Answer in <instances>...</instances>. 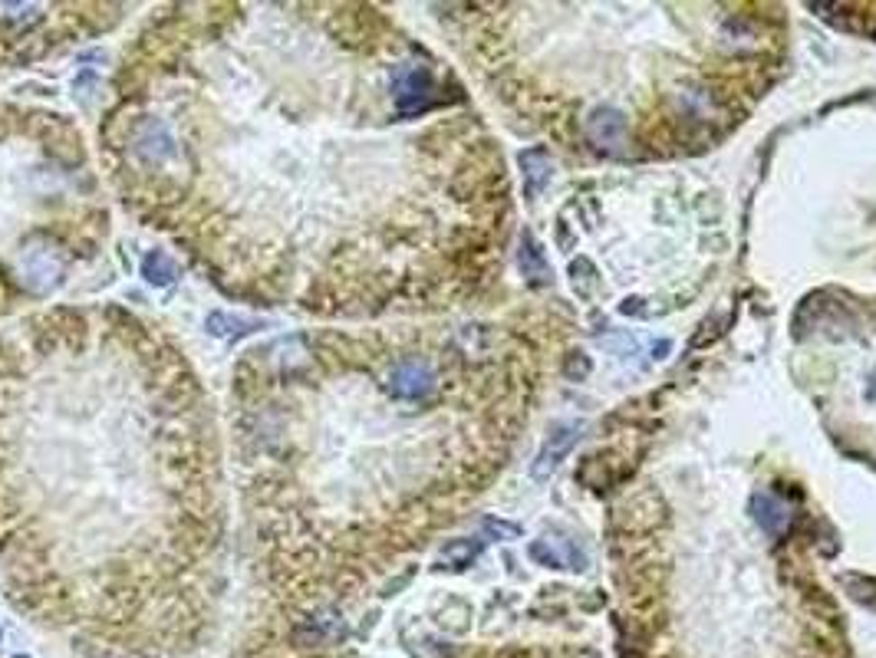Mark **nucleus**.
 I'll return each instance as SVG.
<instances>
[{"mask_svg":"<svg viewBox=\"0 0 876 658\" xmlns=\"http://www.w3.org/2000/svg\"><path fill=\"white\" fill-rule=\"evenodd\" d=\"M478 553H481L478 540H455V543H448V547L442 550V563H448L452 570H465V566L475 560Z\"/></svg>","mask_w":876,"mask_h":658,"instance_id":"1a4fd4ad","label":"nucleus"},{"mask_svg":"<svg viewBox=\"0 0 876 658\" xmlns=\"http://www.w3.org/2000/svg\"><path fill=\"white\" fill-rule=\"evenodd\" d=\"M531 557L537 563L550 566V570H560V566H570V570H583V566H587V560L580 557V550L574 547V543H567L564 553H560V550L554 553L547 540H537V543H531Z\"/></svg>","mask_w":876,"mask_h":658,"instance_id":"423d86ee","label":"nucleus"},{"mask_svg":"<svg viewBox=\"0 0 876 658\" xmlns=\"http://www.w3.org/2000/svg\"><path fill=\"white\" fill-rule=\"evenodd\" d=\"M142 277L149 283H155V287H172L175 277H178V267H175V260L168 254L152 251L149 257L142 260Z\"/></svg>","mask_w":876,"mask_h":658,"instance_id":"0eeeda50","label":"nucleus"},{"mask_svg":"<svg viewBox=\"0 0 876 658\" xmlns=\"http://www.w3.org/2000/svg\"><path fill=\"white\" fill-rule=\"evenodd\" d=\"M386 389L396 402H422L435 392V372L429 366V359L422 356H402L399 362H392L389 376H386Z\"/></svg>","mask_w":876,"mask_h":658,"instance_id":"f03ea898","label":"nucleus"},{"mask_svg":"<svg viewBox=\"0 0 876 658\" xmlns=\"http://www.w3.org/2000/svg\"><path fill=\"white\" fill-rule=\"evenodd\" d=\"M392 99L402 119L422 116L435 106V83L432 73L419 63H399L392 70Z\"/></svg>","mask_w":876,"mask_h":658,"instance_id":"f257e3e1","label":"nucleus"},{"mask_svg":"<svg viewBox=\"0 0 876 658\" xmlns=\"http://www.w3.org/2000/svg\"><path fill=\"white\" fill-rule=\"evenodd\" d=\"M521 270H524V277H537V280H547V264H544V254H541V247H537L531 237L524 234V241H521Z\"/></svg>","mask_w":876,"mask_h":658,"instance_id":"9d476101","label":"nucleus"},{"mask_svg":"<svg viewBox=\"0 0 876 658\" xmlns=\"http://www.w3.org/2000/svg\"><path fill=\"white\" fill-rule=\"evenodd\" d=\"M208 333L218 336V339H241L247 333H254V329H264V320H251V316H231V313H208Z\"/></svg>","mask_w":876,"mask_h":658,"instance_id":"39448f33","label":"nucleus"},{"mask_svg":"<svg viewBox=\"0 0 876 658\" xmlns=\"http://www.w3.org/2000/svg\"><path fill=\"white\" fill-rule=\"evenodd\" d=\"M564 372H567L570 379H583V376H587V372H590V359H587V356L570 359L567 366H564Z\"/></svg>","mask_w":876,"mask_h":658,"instance_id":"f8f14e48","label":"nucleus"},{"mask_svg":"<svg viewBox=\"0 0 876 658\" xmlns=\"http://www.w3.org/2000/svg\"><path fill=\"white\" fill-rule=\"evenodd\" d=\"M751 517H755L761 524V530L771 533V537H781V533L788 530V524H791L788 507H784L778 497H771V494H755V497H751Z\"/></svg>","mask_w":876,"mask_h":658,"instance_id":"20e7f679","label":"nucleus"},{"mask_svg":"<svg viewBox=\"0 0 876 658\" xmlns=\"http://www.w3.org/2000/svg\"><path fill=\"white\" fill-rule=\"evenodd\" d=\"M17 658H27V655H17Z\"/></svg>","mask_w":876,"mask_h":658,"instance_id":"ddd939ff","label":"nucleus"},{"mask_svg":"<svg viewBox=\"0 0 876 658\" xmlns=\"http://www.w3.org/2000/svg\"><path fill=\"white\" fill-rule=\"evenodd\" d=\"M577 438H580V428H577V425L557 428L554 435L547 438V445L541 448V455H537L534 468H531V478H534V481H547L550 474H554L557 464L570 455V448L577 445Z\"/></svg>","mask_w":876,"mask_h":658,"instance_id":"7ed1b4c3","label":"nucleus"},{"mask_svg":"<svg viewBox=\"0 0 876 658\" xmlns=\"http://www.w3.org/2000/svg\"><path fill=\"white\" fill-rule=\"evenodd\" d=\"M481 530H485L491 540H514V537H521V527L518 524H504V520H494V517L481 520Z\"/></svg>","mask_w":876,"mask_h":658,"instance_id":"9b49d317","label":"nucleus"},{"mask_svg":"<svg viewBox=\"0 0 876 658\" xmlns=\"http://www.w3.org/2000/svg\"><path fill=\"white\" fill-rule=\"evenodd\" d=\"M521 165H524V175H527V195H537L544 188V181L550 178V162L541 149L534 152H524L521 155Z\"/></svg>","mask_w":876,"mask_h":658,"instance_id":"6e6552de","label":"nucleus"}]
</instances>
